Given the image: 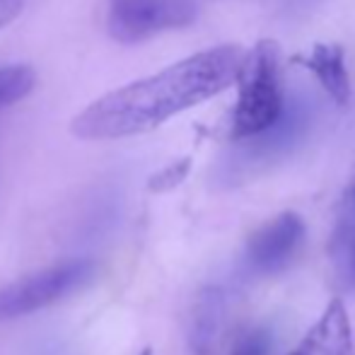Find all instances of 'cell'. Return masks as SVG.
<instances>
[{
	"instance_id": "cell-8",
	"label": "cell",
	"mask_w": 355,
	"mask_h": 355,
	"mask_svg": "<svg viewBox=\"0 0 355 355\" xmlns=\"http://www.w3.org/2000/svg\"><path fill=\"white\" fill-rule=\"evenodd\" d=\"M223 314H225V300L218 288H206L198 295V302L193 307L191 317V351L196 355H211L215 343L220 336V327H223Z\"/></svg>"
},
{
	"instance_id": "cell-12",
	"label": "cell",
	"mask_w": 355,
	"mask_h": 355,
	"mask_svg": "<svg viewBox=\"0 0 355 355\" xmlns=\"http://www.w3.org/2000/svg\"><path fill=\"white\" fill-rule=\"evenodd\" d=\"M24 10V0H0V29L8 27L10 22L22 15Z\"/></svg>"
},
{
	"instance_id": "cell-5",
	"label": "cell",
	"mask_w": 355,
	"mask_h": 355,
	"mask_svg": "<svg viewBox=\"0 0 355 355\" xmlns=\"http://www.w3.org/2000/svg\"><path fill=\"white\" fill-rule=\"evenodd\" d=\"M304 237V220L297 213H281L257 230L247 242V261L259 273L285 268Z\"/></svg>"
},
{
	"instance_id": "cell-6",
	"label": "cell",
	"mask_w": 355,
	"mask_h": 355,
	"mask_svg": "<svg viewBox=\"0 0 355 355\" xmlns=\"http://www.w3.org/2000/svg\"><path fill=\"white\" fill-rule=\"evenodd\" d=\"M300 351L304 355H353V329L341 297H334L327 304L319 322L300 343Z\"/></svg>"
},
{
	"instance_id": "cell-2",
	"label": "cell",
	"mask_w": 355,
	"mask_h": 355,
	"mask_svg": "<svg viewBox=\"0 0 355 355\" xmlns=\"http://www.w3.org/2000/svg\"><path fill=\"white\" fill-rule=\"evenodd\" d=\"M237 104L232 112L234 141L261 136L281 119V46L273 39H259L247 53L237 75Z\"/></svg>"
},
{
	"instance_id": "cell-14",
	"label": "cell",
	"mask_w": 355,
	"mask_h": 355,
	"mask_svg": "<svg viewBox=\"0 0 355 355\" xmlns=\"http://www.w3.org/2000/svg\"><path fill=\"white\" fill-rule=\"evenodd\" d=\"M353 268H355V242H353Z\"/></svg>"
},
{
	"instance_id": "cell-3",
	"label": "cell",
	"mask_w": 355,
	"mask_h": 355,
	"mask_svg": "<svg viewBox=\"0 0 355 355\" xmlns=\"http://www.w3.org/2000/svg\"><path fill=\"white\" fill-rule=\"evenodd\" d=\"M94 261L71 259L0 288V322H12L71 297L94 278Z\"/></svg>"
},
{
	"instance_id": "cell-7",
	"label": "cell",
	"mask_w": 355,
	"mask_h": 355,
	"mask_svg": "<svg viewBox=\"0 0 355 355\" xmlns=\"http://www.w3.org/2000/svg\"><path fill=\"white\" fill-rule=\"evenodd\" d=\"M293 63L307 68L338 107H346L351 102V75H348L343 46H338V44H314L307 56H293Z\"/></svg>"
},
{
	"instance_id": "cell-11",
	"label": "cell",
	"mask_w": 355,
	"mask_h": 355,
	"mask_svg": "<svg viewBox=\"0 0 355 355\" xmlns=\"http://www.w3.org/2000/svg\"><path fill=\"white\" fill-rule=\"evenodd\" d=\"M189 164H191L189 159H182V162H177V164H172V167L162 169V172H159L157 177L153 179V184H150V187H153L155 191H164V189L177 187V184L182 182L184 177H187Z\"/></svg>"
},
{
	"instance_id": "cell-15",
	"label": "cell",
	"mask_w": 355,
	"mask_h": 355,
	"mask_svg": "<svg viewBox=\"0 0 355 355\" xmlns=\"http://www.w3.org/2000/svg\"><path fill=\"white\" fill-rule=\"evenodd\" d=\"M141 355H153V353H150V351H143Z\"/></svg>"
},
{
	"instance_id": "cell-10",
	"label": "cell",
	"mask_w": 355,
	"mask_h": 355,
	"mask_svg": "<svg viewBox=\"0 0 355 355\" xmlns=\"http://www.w3.org/2000/svg\"><path fill=\"white\" fill-rule=\"evenodd\" d=\"M268 338L263 331H249L234 343L232 355H266Z\"/></svg>"
},
{
	"instance_id": "cell-9",
	"label": "cell",
	"mask_w": 355,
	"mask_h": 355,
	"mask_svg": "<svg viewBox=\"0 0 355 355\" xmlns=\"http://www.w3.org/2000/svg\"><path fill=\"white\" fill-rule=\"evenodd\" d=\"M37 85V73L32 66L15 63V66L0 68V109L24 99Z\"/></svg>"
},
{
	"instance_id": "cell-1",
	"label": "cell",
	"mask_w": 355,
	"mask_h": 355,
	"mask_svg": "<svg viewBox=\"0 0 355 355\" xmlns=\"http://www.w3.org/2000/svg\"><path fill=\"white\" fill-rule=\"evenodd\" d=\"M244 53L239 44H220L150 78L112 89L73 119V136L80 141H119L155 131L172 116L208 102L237 83Z\"/></svg>"
},
{
	"instance_id": "cell-4",
	"label": "cell",
	"mask_w": 355,
	"mask_h": 355,
	"mask_svg": "<svg viewBox=\"0 0 355 355\" xmlns=\"http://www.w3.org/2000/svg\"><path fill=\"white\" fill-rule=\"evenodd\" d=\"M196 17V0H109L107 29L114 42L138 44L159 32L189 27Z\"/></svg>"
},
{
	"instance_id": "cell-13",
	"label": "cell",
	"mask_w": 355,
	"mask_h": 355,
	"mask_svg": "<svg viewBox=\"0 0 355 355\" xmlns=\"http://www.w3.org/2000/svg\"><path fill=\"white\" fill-rule=\"evenodd\" d=\"M290 355H304L302 351H300V348H297V351H293V353H290Z\"/></svg>"
}]
</instances>
